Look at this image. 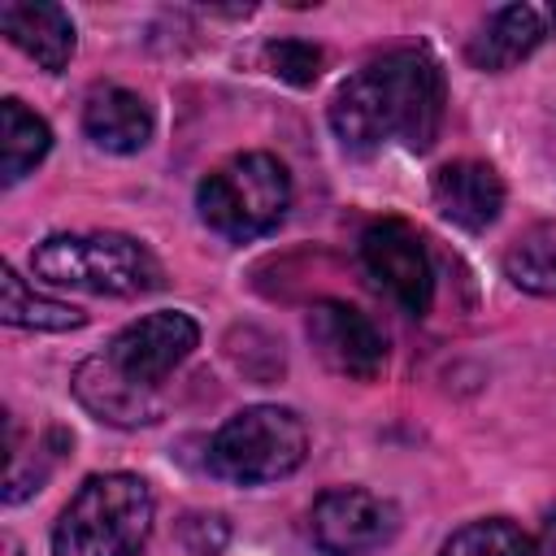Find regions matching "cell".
I'll return each mask as SVG.
<instances>
[{"instance_id":"obj_1","label":"cell","mask_w":556,"mask_h":556,"mask_svg":"<svg viewBox=\"0 0 556 556\" xmlns=\"http://www.w3.org/2000/svg\"><path fill=\"white\" fill-rule=\"evenodd\" d=\"M443 126V70L426 48H391L361 65L330 100V130L352 156L387 143L426 152Z\"/></svg>"},{"instance_id":"obj_2","label":"cell","mask_w":556,"mask_h":556,"mask_svg":"<svg viewBox=\"0 0 556 556\" xmlns=\"http://www.w3.org/2000/svg\"><path fill=\"white\" fill-rule=\"evenodd\" d=\"M152 530V491L135 473H96L61 508L52 556H135Z\"/></svg>"},{"instance_id":"obj_3","label":"cell","mask_w":556,"mask_h":556,"mask_svg":"<svg viewBox=\"0 0 556 556\" xmlns=\"http://www.w3.org/2000/svg\"><path fill=\"white\" fill-rule=\"evenodd\" d=\"M35 274L56 282V287H74V291H91V295H143L161 282V265L156 256L130 239V235H48L35 256H30Z\"/></svg>"},{"instance_id":"obj_4","label":"cell","mask_w":556,"mask_h":556,"mask_svg":"<svg viewBox=\"0 0 556 556\" xmlns=\"http://www.w3.org/2000/svg\"><path fill=\"white\" fill-rule=\"evenodd\" d=\"M287 200H291L287 165L269 152H239L213 174H204V182L195 187V208L204 226L235 243L274 230L287 213Z\"/></svg>"},{"instance_id":"obj_5","label":"cell","mask_w":556,"mask_h":556,"mask_svg":"<svg viewBox=\"0 0 556 556\" xmlns=\"http://www.w3.org/2000/svg\"><path fill=\"white\" fill-rule=\"evenodd\" d=\"M304 452H308V434L291 408L252 404L213 434L208 469L226 482L261 486V482H278L295 473L304 465Z\"/></svg>"},{"instance_id":"obj_6","label":"cell","mask_w":556,"mask_h":556,"mask_svg":"<svg viewBox=\"0 0 556 556\" xmlns=\"http://www.w3.org/2000/svg\"><path fill=\"white\" fill-rule=\"evenodd\" d=\"M308 530L326 556H365L395 539L400 513L391 500L365 486H330L317 495L308 513Z\"/></svg>"},{"instance_id":"obj_7","label":"cell","mask_w":556,"mask_h":556,"mask_svg":"<svg viewBox=\"0 0 556 556\" xmlns=\"http://www.w3.org/2000/svg\"><path fill=\"white\" fill-rule=\"evenodd\" d=\"M361 265L404 313L421 317L430 308V295H434L430 261H426L421 235L408 222L382 217V222L365 226V235H361Z\"/></svg>"},{"instance_id":"obj_8","label":"cell","mask_w":556,"mask_h":556,"mask_svg":"<svg viewBox=\"0 0 556 556\" xmlns=\"http://www.w3.org/2000/svg\"><path fill=\"white\" fill-rule=\"evenodd\" d=\"M308 343L317 352V361L352 382H374L387 365V339L382 330L352 304L343 300H321L308 308Z\"/></svg>"},{"instance_id":"obj_9","label":"cell","mask_w":556,"mask_h":556,"mask_svg":"<svg viewBox=\"0 0 556 556\" xmlns=\"http://www.w3.org/2000/svg\"><path fill=\"white\" fill-rule=\"evenodd\" d=\"M195 343H200V326L178 308H161V313H148V317L130 321L126 330H117L104 356L130 382L156 391V382H165L191 356Z\"/></svg>"},{"instance_id":"obj_10","label":"cell","mask_w":556,"mask_h":556,"mask_svg":"<svg viewBox=\"0 0 556 556\" xmlns=\"http://www.w3.org/2000/svg\"><path fill=\"white\" fill-rule=\"evenodd\" d=\"M434 208L460 230H486L504 208V182L486 161H447L430 178Z\"/></svg>"},{"instance_id":"obj_11","label":"cell","mask_w":556,"mask_h":556,"mask_svg":"<svg viewBox=\"0 0 556 556\" xmlns=\"http://www.w3.org/2000/svg\"><path fill=\"white\" fill-rule=\"evenodd\" d=\"M74 395L91 417H100L109 426H126V430L130 426H148L161 413L156 391L130 382L109 356H91V361H83L74 369Z\"/></svg>"},{"instance_id":"obj_12","label":"cell","mask_w":556,"mask_h":556,"mask_svg":"<svg viewBox=\"0 0 556 556\" xmlns=\"http://www.w3.org/2000/svg\"><path fill=\"white\" fill-rule=\"evenodd\" d=\"M0 30L9 43H17L39 70L61 74L74 56V22L61 4H35V0H9L0 4Z\"/></svg>"},{"instance_id":"obj_13","label":"cell","mask_w":556,"mask_h":556,"mask_svg":"<svg viewBox=\"0 0 556 556\" xmlns=\"http://www.w3.org/2000/svg\"><path fill=\"white\" fill-rule=\"evenodd\" d=\"M83 130L96 148L130 156L152 139V109L139 91L126 87H96L83 104Z\"/></svg>"},{"instance_id":"obj_14","label":"cell","mask_w":556,"mask_h":556,"mask_svg":"<svg viewBox=\"0 0 556 556\" xmlns=\"http://www.w3.org/2000/svg\"><path fill=\"white\" fill-rule=\"evenodd\" d=\"M539 39H543V17L530 4H504L478 26L465 56H469V65H478L486 74H500V70L526 61L539 48Z\"/></svg>"},{"instance_id":"obj_15","label":"cell","mask_w":556,"mask_h":556,"mask_svg":"<svg viewBox=\"0 0 556 556\" xmlns=\"http://www.w3.org/2000/svg\"><path fill=\"white\" fill-rule=\"evenodd\" d=\"M52 148V130L43 117H35L22 100L0 104V178L13 187L22 174H30Z\"/></svg>"},{"instance_id":"obj_16","label":"cell","mask_w":556,"mask_h":556,"mask_svg":"<svg viewBox=\"0 0 556 556\" xmlns=\"http://www.w3.org/2000/svg\"><path fill=\"white\" fill-rule=\"evenodd\" d=\"M0 317L9 326H26V330H78L83 313L74 304L48 300L35 287L22 282V274L13 265L0 269Z\"/></svg>"},{"instance_id":"obj_17","label":"cell","mask_w":556,"mask_h":556,"mask_svg":"<svg viewBox=\"0 0 556 556\" xmlns=\"http://www.w3.org/2000/svg\"><path fill=\"white\" fill-rule=\"evenodd\" d=\"M504 274L530 295H556V222L530 226L504 252Z\"/></svg>"},{"instance_id":"obj_18","label":"cell","mask_w":556,"mask_h":556,"mask_svg":"<svg viewBox=\"0 0 556 556\" xmlns=\"http://www.w3.org/2000/svg\"><path fill=\"white\" fill-rule=\"evenodd\" d=\"M439 556H547L539 547V539L521 534L513 521L504 517H486V521H469L460 526Z\"/></svg>"},{"instance_id":"obj_19","label":"cell","mask_w":556,"mask_h":556,"mask_svg":"<svg viewBox=\"0 0 556 556\" xmlns=\"http://www.w3.org/2000/svg\"><path fill=\"white\" fill-rule=\"evenodd\" d=\"M321 48L317 43H304V39H274L265 43V65L274 78L291 83V87H313L317 74H321Z\"/></svg>"},{"instance_id":"obj_20","label":"cell","mask_w":556,"mask_h":556,"mask_svg":"<svg viewBox=\"0 0 556 556\" xmlns=\"http://www.w3.org/2000/svg\"><path fill=\"white\" fill-rule=\"evenodd\" d=\"M539 547L547 552V556H556V504L547 508V517H543V534H539Z\"/></svg>"},{"instance_id":"obj_21","label":"cell","mask_w":556,"mask_h":556,"mask_svg":"<svg viewBox=\"0 0 556 556\" xmlns=\"http://www.w3.org/2000/svg\"><path fill=\"white\" fill-rule=\"evenodd\" d=\"M552 26H556V4H552Z\"/></svg>"}]
</instances>
